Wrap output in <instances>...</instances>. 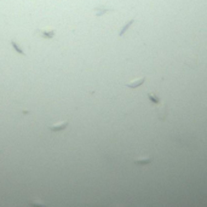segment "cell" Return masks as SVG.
<instances>
[{
	"instance_id": "cell-11",
	"label": "cell",
	"mask_w": 207,
	"mask_h": 207,
	"mask_svg": "<svg viewBox=\"0 0 207 207\" xmlns=\"http://www.w3.org/2000/svg\"><path fill=\"white\" fill-rule=\"evenodd\" d=\"M0 153H1V150H0Z\"/></svg>"
},
{
	"instance_id": "cell-3",
	"label": "cell",
	"mask_w": 207,
	"mask_h": 207,
	"mask_svg": "<svg viewBox=\"0 0 207 207\" xmlns=\"http://www.w3.org/2000/svg\"><path fill=\"white\" fill-rule=\"evenodd\" d=\"M68 127V121H61V122H56L54 125H50L49 126V130L52 131V132H58V131H63Z\"/></svg>"
},
{
	"instance_id": "cell-1",
	"label": "cell",
	"mask_w": 207,
	"mask_h": 207,
	"mask_svg": "<svg viewBox=\"0 0 207 207\" xmlns=\"http://www.w3.org/2000/svg\"><path fill=\"white\" fill-rule=\"evenodd\" d=\"M155 113H156L158 119L163 120L167 115V106L165 103L159 102L158 104H155Z\"/></svg>"
},
{
	"instance_id": "cell-10",
	"label": "cell",
	"mask_w": 207,
	"mask_h": 207,
	"mask_svg": "<svg viewBox=\"0 0 207 207\" xmlns=\"http://www.w3.org/2000/svg\"><path fill=\"white\" fill-rule=\"evenodd\" d=\"M148 162H150V159H149V158H147V159L142 158V159H137V160H136V163H141V165H144V163H148Z\"/></svg>"
},
{
	"instance_id": "cell-8",
	"label": "cell",
	"mask_w": 207,
	"mask_h": 207,
	"mask_svg": "<svg viewBox=\"0 0 207 207\" xmlns=\"http://www.w3.org/2000/svg\"><path fill=\"white\" fill-rule=\"evenodd\" d=\"M32 207H47L45 204H44L43 201H40V200H34V201H31V204H29Z\"/></svg>"
},
{
	"instance_id": "cell-6",
	"label": "cell",
	"mask_w": 207,
	"mask_h": 207,
	"mask_svg": "<svg viewBox=\"0 0 207 207\" xmlns=\"http://www.w3.org/2000/svg\"><path fill=\"white\" fill-rule=\"evenodd\" d=\"M10 43H11V45H12V47H13V50H15V51H16L17 54H22V56H26V52L23 51V49L21 47V45L17 43V41H16L15 39H11Z\"/></svg>"
},
{
	"instance_id": "cell-9",
	"label": "cell",
	"mask_w": 207,
	"mask_h": 207,
	"mask_svg": "<svg viewBox=\"0 0 207 207\" xmlns=\"http://www.w3.org/2000/svg\"><path fill=\"white\" fill-rule=\"evenodd\" d=\"M148 98H149V99H150V101H152V103H153V104H158V103H159V102H160V99H159V98L156 97V96H155V95H154V93H150V92H149V93H148Z\"/></svg>"
},
{
	"instance_id": "cell-4",
	"label": "cell",
	"mask_w": 207,
	"mask_h": 207,
	"mask_svg": "<svg viewBox=\"0 0 207 207\" xmlns=\"http://www.w3.org/2000/svg\"><path fill=\"white\" fill-rule=\"evenodd\" d=\"M145 76H142V78H138V79H134V80H132L130 82H127L126 84V86L130 87V88H137V87H139L141 85L144 84V81H145Z\"/></svg>"
},
{
	"instance_id": "cell-7",
	"label": "cell",
	"mask_w": 207,
	"mask_h": 207,
	"mask_svg": "<svg viewBox=\"0 0 207 207\" xmlns=\"http://www.w3.org/2000/svg\"><path fill=\"white\" fill-rule=\"evenodd\" d=\"M133 22H134V20H130V21H127L126 23H125V24H124V26H122V28L120 29V32H119V35H120V36H121V35H124V34L126 33V31H127V29H129V28L131 27V26L133 24Z\"/></svg>"
},
{
	"instance_id": "cell-5",
	"label": "cell",
	"mask_w": 207,
	"mask_h": 207,
	"mask_svg": "<svg viewBox=\"0 0 207 207\" xmlns=\"http://www.w3.org/2000/svg\"><path fill=\"white\" fill-rule=\"evenodd\" d=\"M93 11H95V13H96V16L97 17H101V16H103L104 13H107V12H111V11H114V9H111V7H106V6H96V7H93Z\"/></svg>"
},
{
	"instance_id": "cell-2",
	"label": "cell",
	"mask_w": 207,
	"mask_h": 207,
	"mask_svg": "<svg viewBox=\"0 0 207 207\" xmlns=\"http://www.w3.org/2000/svg\"><path fill=\"white\" fill-rule=\"evenodd\" d=\"M35 34L40 35L44 39H52L56 35V31L54 29H38V31H35Z\"/></svg>"
}]
</instances>
